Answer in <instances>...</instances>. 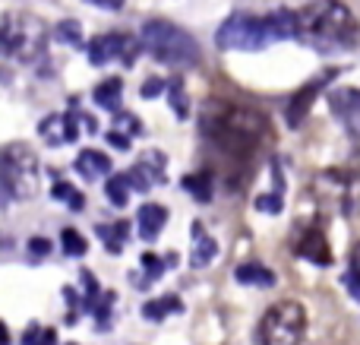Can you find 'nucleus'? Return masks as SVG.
I'll list each match as a JSON object with an SVG mask.
<instances>
[{
  "label": "nucleus",
  "mask_w": 360,
  "mask_h": 345,
  "mask_svg": "<svg viewBox=\"0 0 360 345\" xmlns=\"http://www.w3.org/2000/svg\"><path fill=\"white\" fill-rule=\"evenodd\" d=\"M199 127L209 143H215L224 156L234 158L256 156V149L269 139V120L259 111L240 105H221V101H212L205 108Z\"/></svg>",
  "instance_id": "obj_1"
},
{
  "label": "nucleus",
  "mask_w": 360,
  "mask_h": 345,
  "mask_svg": "<svg viewBox=\"0 0 360 345\" xmlns=\"http://www.w3.org/2000/svg\"><path fill=\"white\" fill-rule=\"evenodd\" d=\"M319 54H342L360 44V23L342 0H319L300 13V38Z\"/></svg>",
  "instance_id": "obj_2"
},
{
  "label": "nucleus",
  "mask_w": 360,
  "mask_h": 345,
  "mask_svg": "<svg viewBox=\"0 0 360 345\" xmlns=\"http://www.w3.org/2000/svg\"><path fill=\"white\" fill-rule=\"evenodd\" d=\"M143 48L155 57L158 63H168V67H196L199 63V44L190 32H184L180 25L168 23V19H149L143 23Z\"/></svg>",
  "instance_id": "obj_3"
},
{
  "label": "nucleus",
  "mask_w": 360,
  "mask_h": 345,
  "mask_svg": "<svg viewBox=\"0 0 360 345\" xmlns=\"http://www.w3.org/2000/svg\"><path fill=\"white\" fill-rule=\"evenodd\" d=\"M44 42H48V29L38 16H32V13H4V23H0L4 57L35 63L38 57H44Z\"/></svg>",
  "instance_id": "obj_4"
},
{
  "label": "nucleus",
  "mask_w": 360,
  "mask_h": 345,
  "mask_svg": "<svg viewBox=\"0 0 360 345\" xmlns=\"http://www.w3.org/2000/svg\"><path fill=\"white\" fill-rule=\"evenodd\" d=\"M0 184L6 200H32L38 194V156L25 143H10L0 152Z\"/></svg>",
  "instance_id": "obj_5"
},
{
  "label": "nucleus",
  "mask_w": 360,
  "mask_h": 345,
  "mask_svg": "<svg viewBox=\"0 0 360 345\" xmlns=\"http://www.w3.org/2000/svg\"><path fill=\"white\" fill-rule=\"evenodd\" d=\"M307 333V310L297 301H281L262 314L256 345H300Z\"/></svg>",
  "instance_id": "obj_6"
},
{
  "label": "nucleus",
  "mask_w": 360,
  "mask_h": 345,
  "mask_svg": "<svg viewBox=\"0 0 360 345\" xmlns=\"http://www.w3.org/2000/svg\"><path fill=\"white\" fill-rule=\"evenodd\" d=\"M215 44L221 51H262L272 44L266 16H250V13H231L215 32Z\"/></svg>",
  "instance_id": "obj_7"
},
{
  "label": "nucleus",
  "mask_w": 360,
  "mask_h": 345,
  "mask_svg": "<svg viewBox=\"0 0 360 345\" xmlns=\"http://www.w3.org/2000/svg\"><path fill=\"white\" fill-rule=\"evenodd\" d=\"M139 48H143V38H133L127 32H108V35H98L89 42V63L101 67L108 61H124L130 67L136 61Z\"/></svg>",
  "instance_id": "obj_8"
},
{
  "label": "nucleus",
  "mask_w": 360,
  "mask_h": 345,
  "mask_svg": "<svg viewBox=\"0 0 360 345\" xmlns=\"http://www.w3.org/2000/svg\"><path fill=\"white\" fill-rule=\"evenodd\" d=\"M329 108L342 120L348 137L360 143V89H335L329 95Z\"/></svg>",
  "instance_id": "obj_9"
},
{
  "label": "nucleus",
  "mask_w": 360,
  "mask_h": 345,
  "mask_svg": "<svg viewBox=\"0 0 360 345\" xmlns=\"http://www.w3.org/2000/svg\"><path fill=\"white\" fill-rule=\"evenodd\" d=\"M127 175H130L133 190L162 187V184L168 181V175H165V152H146V156L139 158V162L133 165Z\"/></svg>",
  "instance_id": "obj_10"
},
{
  "label": "nucleus",
  "mask_w": 360,
  "mask_h": 345,
  "mask_svg": "<svg viewBox=\"0 0 360 345\" xmlns=\"http://www.w3.org/2000/svg\"><path fill=\"white\" fill-rule=\"evenodd\" d=\"M294 251H297L304 260L316 263V266H329L332 263V247H329V241H326V234L319 232V228H307V232H300Z\"/></svg>",
  "instance_id": "obj_11"
},
{
  "label": "nucleus",
  "mask_w": 360,
  "mask_h": 345,
  "mask_svg": "<svg viewBox=\"0 0 360 345\" xmlns=\"http://www.w3.org/2000/svg\"><path fill=\"white\" fill-rule=\"evenodd\" d=\"M332 76H335V70H329V73H323L319 76V80H313V82H307L304 89H300L297 95H294L291 99V105H288V124L291 127H300V120L307 118V114H310V105H313V99H316L319 92H323V82L326 80H332Z\"/></svg>",
  "instance_id": "obj_12"
},
{
  "label": "nucleus",
  "mask_w": 360,
  "mask_h": 345,
  "mask_svg": "<svg viewBox=\"0 0 360 345\" xmlns=\"http://www.w3.org/2000/svg\"><path fill=\"white\" fill-rule=\"evenodd\" d=\"M269 25V35L272 42H288V38H300V13L291 10H275L266 16Z\"/></svg>",
  "instance_id": "obj_13"
},
{
  "label": "nucleus",
  "mask_w": 360,
  "mask_h": 345,
  "mask_svg": "<svg viewBox=\"0 0 360 345\" xmlns=\"http://www.w3.org/2000/svg\"><path fill=\"white\" fill-rule=\"evenodd\" d=\"M165 225H168V209L162 203H146L139 209V238L143 241H155Z\"/></svg>",
  "instance_id": "obj_14"
},
{
  "label": "nucleus",
  "mask_w": 360,
  "mask_h": 345,
  "mask_svg": "<svg viewBox=\"0 0 360 345\" xmlns=\"http://www.w3.org/2000/svg\"><path fill=\"white\" fill-rule=\"evenodd\" d=\"M76 171H79V177H86V181H98L101 175H111V158L98 149H82L79 156H76Z\"/></svg>",
  "instance_id": "obj_15"
},
{
  "label": "nucleus",
  "mask_w": 360,
  "mask_h": 345,
  "mask_svg": "<svg viewBox=\"0 0 360 345\" xmlns=\"http://www.w3.org/2000/svg\"><path fill=\"white\" fill-rule=\"evenodd\" d=\"M95 234H98L101 244H105L111 253H120L127 247V241H130V222L117 219L114 225H105V222H98V225H95Z\"/></svg>",
  "instance_id": "obj_16"
},
{
  "label": "nucleus",
  "mask_w": 360,
  "mask_h": 345,
  "mask_svg": "<svg viewBox=\"0 0 360 345\" xmlns=\"http://www.w3.org/2000/svg\"><path fill=\"white\" fill-rule=\"evenodd\" d=\"M215 253H218V244H215V238L212 234H205V228L199 225H193V253H190V263L196 266H209L212 260H215Z\"/></svg>",
  "instance_id": "obj_17"
},
{
  "label": "nucleus",
  "mask_w": 360,
  "mask_h": 345,
  "mask_svg": "<svg viewBox=\"0 0 360 345\" xmlns=\"http://www.w3.org/2000/svg\"><path fill=\"white\" fill-rule=\"evenodd\" d=\"M234 279L240 285H256V289H272L275 285V272L269 270V266L256 263V260H250V263H240L234 270Z\"/></svg>",
  "instance_id": "obj_18"
},
{
  "label": "nucleus",
  "mask_w": 360,
  "mask_h": 345,
  "mask_svg": "<svg viewBox=\"0 0 360 345\" xmlns=\"http://www.w3.org/2000/svg\"><path fill=\"white\" fill-rule=\"evenodd\" d=\"M120 95H124V82L117 80V76H108V80H101L98 86H95V105L105 108V111L117 114L120 111Z\"/></svg>",
  "instance_id": "obj_19"
},
{
  "label": "nucleus",
  "mask_w": 360,
  "mask_h": 345,
  "mask_svg": "<svg viewBox=\"0 0 360 345\" xmlns=\"http://www.w3.org/2000/svg\"><path fill=\"white\" fill-rule=\"evenodd\" d=\"M38 133L44 137L48 146H63L70 143V124H67V114H51L38 124Z\"/></svg>",
  "instance_id": "obj_20"
},
{
  "label": "nucleus",
  "mask_w": 360,
  "mask_h": 345,
  "mask_svg": "<svg viewBox=\"0 0 360 345\" xmlns=\"http://www.w3.org/2000/svg\"><path fill=\"white\" fill-rule=\"evenodd\" d=\"M139 276H133V282H136V289H149L152 282H158L162 279V272L168 270V263H165V257H158V253H143L139 257Z\"/></svg>",
  "instance_id": "obj_21"
},
{
  "label": "nucleus",
  "mask_w": 360,
  "mask_h": 345,
  "mask_svg": "<svg viewBox=\"0 0 360 345\" xmlns=\"http://www.w3.org/2000/svg\"><path fill=\"white\" fill-rule=\"evenodd\" d=\"M184 310V301H180L177 295H165V298H155V301H146L143 304V317L152 323H162L165 317L171 314H180Z\"/></svg>",
  "instance_id": "obj_22"
},
{
  "label": "nucleus",
  "mask_w": 360,
  "mask_h": 345,
  "mask_svg": "<svg viewBox=\"0 0 360 345\" xmlns=\"http://www.w3.org/2000/svg\"><path fill=\"white\" fill-rule=\"evenodd\" d=\"M130 175H111L108 177V184H105V194H108V200H111V206H117V209H124L127 206V200H130Z\"/></svg>",
  "instance_id": "obj_23"
},
{
  "label": "nucleus",
  "mask_w": 360,
  "mask_h": 345,
  "mask_svg": "<svg viewBox=\"0 0 360 345\" xmlns=\"http://www.w3.org/2000/svg\"><path fill=\"white\" fill-rule=\"evenodd\" d=\"M51 196H54V200H63L70 209H73V213H82V209H86V196H82L73 184L60 181V177H57L54 187H51Z\"/></svg>",
  "instance_id": "obj_24"
},
{
  "label": "nucleus",
  "mask_w": 360,
  "mask_h": 345,
  "mask_svg": "<svg viewBox=\"0 0 360 345\" xmlns=\"http://www.w3.org/2000/svg\"><path fill=\"white\" fill-rule=\"evenodd\" d=\"M184 190L193 196V200H199V203H209L212 200V177L205 175H186L184 177Z\"/></svg>",
  "instance_id": "obj_25"
},
{
  "label": "nucleus",
  "mask_w": 360,
  "mask_h": 345,
  "mask_svg": "<svg viewBox=\"0 0 360 345\" xmlns=\"http://www.w3.org/2000/svg\"><path fill=\"white\" fill-rule=\"evenodd\" d=\"M51 35H54L57 42H63V44H79L82 42V25L76 23V19H60Z\"/></svg>",
  "instance_id": "obj_26"
},
{
  "label": "nucleus",
  "mask_w": 360,
  "mask_h": 345,
  "mask_svg": "<svg viewBox=\"0 0 360 345\" xmlns=\"http://www.w3.org/2000/svg\"><path fill=\"white\" fill-rule=\"evenodd\" d=\"M168 99H171V108H174L177 118H186V114H190V99H186V89L180 80L168 82Z\"/></svg>",
  "instance_id": "obj_27"
},
{
  "label": "nucleus",
  "mask_w": 360,
  "mask_h": 345,
  "mask_svg": "<svg viewBox=\"0 0 360 345\" xmlns=\"http://www.w3.org/2000/svg\"><path fill=\"white\" fill-rule=\"evenodd\" d=\"M60 241H63V253H67V257H82V253L89 251L86 238H82L76 228H63V232H60Z\"/></svg>",
  "instance_id": "obj_28"
},
{
  "label": "nucleus",
  "mask_w": 360,
  "mask_h": 345,
  "mask_svg": "<svg viewBox=\"0 0 360 345\" xmlns=\"http://www.w3.org/2000/svg\"><path fill=\"white\" fill-rule=\"evenodd\" d=\"M22 345H57V333L51 327H29L22 333Z\"/></svg>",
  "instance_id": "obj_29"
},
{
  "label": "nucleus",
  "mask_w": 360,
  "mask_h": 345,
  "mask_svg": "<svg viewBox=\"0 0 360 345\" xmlns=\"http://www.w3.org/2000/svg\"><path fill=\"white\" fill-rule=\"evenodd\" d=\"M79 279H82V285H86V298H82V301H86V310H95V304L101 301V285H98V279H95L89 270H82Z\"/></svg>",
  "instance_id": "obj_30"
},
{
  "label": "nucleus",
  "mask_w": 360,
  "mask_h": 345,
  "mask_svg": "<svg viewBox=\"0 0 360 345\" xmlns=\"http://www.w3.org/2000/svg\"><path fill=\"white\" fill-rule=\"evenodd\" d=\"M345 285H348V291L360 301V244L351 251V270H348V276H345Z\"/></svg>",
  "instance_id": "obj_31"
},
{
  "label": "nucleus",
  "mask_w": 360,
  "mask_h": 345,
  "mask_svg": "<svg viewBox=\"0 0 360 345\" xmlns=\"http://www.w3.org/2000/svg\"><path fill=\"white\" fill-rule=\"evenodd\" d=\"M256 209H259V213L275 215V213H281V209H285V200H281L278 190H275V194H259V196H256Z\"/></svg>",
  "instance_id": "obj_32"
},
{
  "label": "nucleus",
  "mask_w": 360,
  "mask_h": 345,
  "mask_svg": "<svg viewBox=\"0 0 360 345\" xmlns=\"http://www.w3.org/2000/svg\"><path fill=\"white\" fill-rule=\"evenodd\" d=\"M111 304H114V291H105L101 295V301L95 304V320H98V327H111Z\"/></svg>",
  "instance_id": "obj_33"
},
{
  "label": "nucleus",
  "mask_w": 360,
  "mask_h": 345,
  "mask_svg": "<svg viewBox=\"0 0 360 345\" xmlns=\"http://www.w3.org/2000/svg\"><path fill=\"white\" fill-rule=\"evenodd\" d=\"M114 127L117 130H130V137H143V124H139V118H133V114H114Z\"/></svg>",
  "instance_id": "obj_34"
},
{
  "label": "nucleus",
  "mask_w": 360,
  "mask_h": 345,
  "mask_svg": "<svg viewBox=\"0 0 360 345\" xmlns=\"http://www.w3.org/2000/svg\"><path fill=\"white\" fill-rule=\"evenodd\" d=\"M25 247H29L32 263H35V260H41V257H51V241L48 238H32Z\"/></svg>",
  "instance_id": "obj_35"
},
{
  "label": "nucleus",
  "mask_w": 360,
  "mask_h": 345,
  "mask_svg": "<svg viewBox=\"0 0 360 345\" xmlns=\"http://www.w3.org/2000/svg\"><path fill=\"white\" fill-rule=\"evenodd\" d=\"M165 89H168V82L158 80V76H152V80H146V86L139 89V92H143V99H155V95H162Z\"/></svg>",
  "instance_id": "obj_36"
},
{
  "label": "nucleus",
  "mask_w": 360,
  "mask_h": 345,
  "mask_svg": "<svg viewBox=\"0 0 360 345\" xmlns=\"http://www.w3.org/2000/svg\"><path fill=\"white\" fill-rule=\"evenodd\" d=\"M108 143L114 146V149H120V152H127L133 146V139L130 137H124V130H117V127H111V130H108Z\"/></svg>",
  "instance_id": "obj_37"
},
{
  "label": "nucleus",
  "mask_w": 360,
  "mask_h": 345,
  "mask_svg": "<svg viewBox=\"0 0 360 345\" xmlns=\"http://www.w3.org/2000/svg\"><path fill=\"white\" fill-rule=\"evenodd\" d=\"M89 4L105 6V10H120V6H124V0H89Z\"/></svg>",
  "instance_id": "obj_38"
},
{
  "label": "nucleus",
  "mask_w": 360,
  "mask_h": 345,
  "mask_svg": "<svg viewBox=\"0 0 360 345\" xmlns=\"http://www.w3.org/2000/svg\"><path fill=\"white\" fill-rule=\"evenodd\" d=\"M357 162H360V146H357Z\"/></svg>",
  "instance_id": "obj_39"
},
{
  "label": "nucleus",
  "mask_w": 360,
  "mask_h": 345,
  "mask_svg": "<svg viewBox=\"0 0 360 345\" xmlns=\"http://www.w3.org/2000/svg\"><path fill=\"white\" fill-rule=\"evenodd\" d=\"M70 345H76V342H70Z\"/></svg>",
  "instance_id": "obj_40"
}]
</instances>
